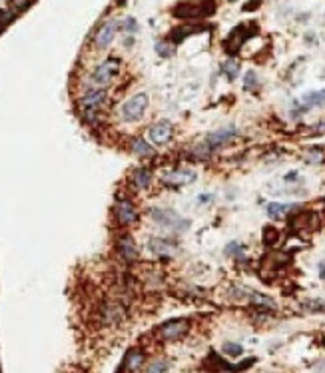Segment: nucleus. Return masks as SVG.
I'll use <instances>...</instances> for the list:
<instances>
[{"mask_svg":"<svg viewBox=\"0 0 325 373\" xmlns=\"http://www.w3.org/2000/svg\"><path fill=\"white\" fill-rule=\"evenodd\" d=\"M152 218L154 222H158L164 228H170L172 232H184L190 228V222L188 220H182L176 211L172 209H162V207H154L152 209Z\"/></svg>","mask_w":325,"mask_h":373,"instance_id":"nucleus-1","label":"nucleus"},{"mask_svg":"<svg viewBox=\"0 0 325 373\" xmlns=\"http://www.w3.org/2000/svg\"><path fill=\"white\" fill-rule=\"evenodd\" d=\"M146 110H148V96L144 92H140V94L132 96L122 106V120L136 122V120H140L146 114Z\"/></svg>","mask_w":325,"mask_h":373,"instance_id":"nucleus-2","label":"nucleus"},{"mask_svg":"<svg viewBox=\"0 0 325 373\" xmlns=\"http://www.w3.org/2000/svg\"><path fill=\"white\" fill-rule=\"evenodd\" d=\"M118 68H120V62H118L116 58H110V60L102 62V64L94 70L92 82L98 84V86H108V84L112 82V78L118 74Z\"/></svg>","mask_w":325,"mask_h":373,"instance_id":"nucleus-3","label":"nucleus"},{"mask_svg":"<svg viewBox=\"0 0 325 373\" xmlns=\"http://www.w3.org/2000/svg\"><path fill=\"white\" fill-rule=\"evenodd\" d=\"M196 180V172L190 170V168H182V170H172V172H166L162 176V182L166 186H172V188H180V186H188Z\"/></svg>","mask_w":325,"mask_h":373,"instance_id":"nucleus-4","label":"nucleus"},{"mask_svg":"<svg viewBox=\"0 0 325 373\" xmlns=\"http://www.w3.org/2000/svg\"><path fill=\"white\" fill-rule=\"evenodd\" d=\"M172 134H174V126H172V122L162 120V122L154 124L148 130V140H150V144H154V146H164V144H168V142L172 140Z\"/></svg>","mask_w":325,"mask_h":373,"instance_id":"nucleus-5","label":"nucleus"},{"mask_svg":"<svg viewBox=\"0 0 325 373\" xmlns=\"http://www.w3.org/2000/svg\"><path fill=\"white\" fill-rule=\"evenodd\" d=\"M213 2L209 0L207 6H196V4H180L174 8V14L180 18H198V16H207L213 12Z\"/></svg>","mask_w":325,"mask_h":373,"instance_id":"nucleus-6","label":"nucleus"},{"mask_svg":"<svg viewBox=\"0 0 325 373\" xmlns=\"http://www.w3.org/2000/svg\"><path fill=\"white\" fill-rule=\"evenodd\" d=\"M188 328H190L188 319H172V322H166L162 328H160V335H162V339L174 341V339L186 335Z\"/></svg>","mask_w":325,"mask_h":373,"instance_id":"nucleus-7","label":"nucleus"},{"mask_svg":"<svg viewBox=\"0 0 325 373\" xmlns=\"http://www.w3.org/2000/svg\"><path fill=\"white\" fill-rule=\"evenodd\" d=\"M116 218L122 226H132V224L138 222V209L134 207V204L130 200L122 198V200L116 202Z\"/></svg>","mask_w":325,"mask_h":373,"instance_id":"nucleus-8","label":"nucleus"},{"mask_svg":"<svg viewBox=\"0 0 325 373\" xmlns=\"http://www.w3.org/2000/svg\"><path fill=\"white\" fill-rule=\"evenodd\" d=\"M234 138H236V128H234V126H228V128H222V130H218V132L207 134L205 146H207L209 150H215V148H220V146L232 142Z\"/></svg>","mask_w":325,"mask_h":373,"instance_id":"nucleus-9","label":"nucleus"},{"mask_svg":"<svg viewBox=\"0 0 325 373\" xmlns=\"http://www.w3.org/2000/svg\"><path fill=\"white\" fill-rule=\"evenodd\" d=\"M106 96L108 92L104 88H94V90H88L80 100L82 110H98L104 102H106Z\"/></svg>","mask_w":325,"mask_h":373,"instance_id":"nucleus-10","label":"nucleus"},{"mask_svg":"<svg viewBox=\"0 0 325 373\" xmlns=\"http://www.w3.org/2000/svg\"><path fill=\"white\" fill-rule=\"evenodd\" d=\"M116 30H118L116 20H108L106 24H102L100 30L96 32V46L98 48H108L114 40V36H116Z\"/></svg>","mask_w":325,"mask_h":373,"instance_id":"nucleus-11","label":"nucleus"},{"mask_svg":"<svg viewBox=\"0 0 325 373\" xmlns=\"http://www.w3.org/2000/svg\"><path fill=\"white\" fill-rule=\"evenodd\" d=\"M150 249H152V253H156V255H174L176 253V246L174 244H170L168 240H162V238H154V240H150Z\"/></svg>","mask_w":325,"mask_h":373,"instance_id":"nucleus-12","label":"nucleus"},{"mask_svg":"<svg viewBox=\"0 0 325 373\" xmlns=\"http://www.w3.org/2000/svg\"><path fill=\"white\" fill-rule=\"evenodd\" d=\"M120 253L126 261H134L138 259V248L134 244V240L130 236H122L120 238Z\"/></svg>","mask_w":325,"mask_h":373,"instance_id":"nucleus-13","label":"nucleus"},{"mask_svg":"<svg viewBox=\"0 0 325 373\" xmlns=\"http://www.w3.org/2000/svg\"><path fill=\"white\" fill-rule=\"evenodd\" d=\"M130 150H132V154L142 156V158H148V156H152V154H154L152 144H148L144 138H134V140H132V144H130Z\"/></svg>","mask_w":325,"mask_h":373,"instance_id":"nucleus-14","label":"nucleus"},{"mask_svg":"<svg viewBox=\"0 0 325 373\" xmlns=\"http://www.w3.org/2000/svg\"><path fill=\"white\" fill-rule=\"evenodd\" d=\"M142 363H144V353H142L140 349L128 351V355H126V369H128V371L136 373L142 367Z\"/></svg>","mask_w":325,"mask_h":373,"instance_id":"nucleus-15","label":"nucleus"},{"mask_svg":"<svg viewBox=\"0 0 325 373\" xmlns=\"http://www.w3.org/2000/svg\"><path fill=\"white\" fill-rule=\"evenodd\" d=\"M132 182H134V186H136V188L146 190V188L150 186V182H152V174H150V170H148V168H138V170H134Z\"/></svg>","mask_w":325,"mask_h":373,"instance_id":"nucleus-16","label":"nucleus"},{"mask_svg":"<svg viewBox=\"0 0 325 373\" xmlns=\"http://www.w3.org/2000/svg\"><path fill=\"white\" fill-rule=\"evenodd\" d=\"M295 204H280V202H272L269 206H267V214H269V218H274V220H282L285 218L291 209H295Z\"/></svg>","mask_w":325,"mask_h":373,"instance_id":"nucleus-17","label":"nucleus"},{"mask_svg":"<svg viewBox=\"0 0 325 373\" xmlns=\"http://www.w3.org/2000/svg\"><path fill=\"white\" fill-rule=\"evenodd\" d=\"M301 102H303L307 108H311V106H323L325 104V88L323 90H313V92L303 94Z\"/></svg>","mask_w":325,"mask_h":373,"instance_id":"nucleus-18","label":"nucleus"},{"mask_svg":"<svg viewBox=\"0 0 325 373\" xmlns=\"http://www.w3.org/2000/svg\"><path fill=\"white\" fill-rule=\"evenodd\" d=\"M249 295H251V301H253V303H257V305H263V307H276L274 299H269V297H265V295H261V293H249Z\"/></svg>","mask_w":325,"mask_h":373,"instance_id":"nucleus-19","label":"nucleus"},{"mask_svg":"<svg viewBox=\"0 0 325 373\" xmlns=\"http://www.w3.org/2000/svg\"><path fill=\"white\" fill-rule=\"evenodd\" d=\"M325 158V154L321 150H317V148H313V150H307L305 152V160H309V162H313V164H321Z\"/></svg>","mask_w":325,"mask_h":373,"instance_id":"nucleus-20","label":"nucleus"},{"mask_svg":"<svg viewBox=\"0 0 325 373\" xmlns=\"http://www.w3.org/2000/svg\"><path fill=\"white\" fill-rule=\"evenodd\" d=\"M276 242H278V230H274V228L267 226V228L263 230V244H265V246H274Z\"/></svg>","mask_w":325,"mask_h":373,"instance_id":"nucleus-21","label":"nucleus"},{"mask_svg":"<svg viewBox=\"0 0 325 373\" xmlns=\"http://www.w3.org/2000/svg\"><path fill=\"white\" fill-rule=\"evenodd\" d=\"M156 52L162 56V58H170L174 54V46L170 42H158L156 44Z\"/></svg>","mask_w":325,"mask_h":373,"instance_id":"nucleus-22","label":"nucleus"},{"mask_svg":"<svg viewBox=\"0 0 325 373\" xmlns=\"http://www.w3.org/2000/svg\"><path fill=\"white\" fill-rule=\"evenodd\" d=\"M257 76H255V72H247V74H245V78H244V88L245 90H251V92H253V90H255V88H257Z\"/></svg>","mask_w":325,"mask_h":373,"instance_id":"nucleus-23","label":"nucleus"},{"mask_svg":"<svg viewBox=\"0 0 325 373\" xmlns=\"http://www.w3.org/2000/svg\"><path fill=\"white\" fill-rule=\"evenodd\" d=\"M224 72H228V76L234 80V78L238 76V72H240V66H238L234 60H228V62L224 64Z\"/></svg>","mask_w":325,"mask_h":373,"instance_id":"nucleus-24","label":"nucleus"},{"mask_svg":"<svg viewBox=\"0 0 325 373\" xmlns=\"http://www.w3.org/2000/svg\"><path fill=\"white\" fill-rule=\"evenodd\" d=\"M224 351L228 353V355H234V357H238V355H242V345H238V343H226L224 345Z\"/></svg>","mask_w":325,"mask_h":373,"instance_id":"nucleus-25","label":"nucleus"},{"mask_svg":"<svg viewBox=\"0 0 325 373\" xmlns=\"http://www.w3.org/2000/svg\"><path fill=\"white\" fill-rule=\"evenodd\" d=\"M166 369H168V363L166 361H154V363H150L148 373H164Z\"/></svg>","mask_w":325,"mask_h":373,"instance_id":"nucleus-26","label":"nucleus"},{"mask_svg":"<svg viewBox=\"0 0 325 373\" xmlns=\"http://www.w3.org/2000/svg\"><path fill=\"white\" fill-rule=\"evenodd\" d=\"M122 30H126V32H138V22L134 18H126L122 22Z\"/></svg>","mask_w":325,"mask_h":373,"instance_id":"nucleus-27","label":"nucleus"},{"mask_svg":"<svg viewBox=\"0 0 325 373\" xmlns=\"http://www.w3.org/2000/svg\"><path fill=\"white\" fill-rule=\"evenodd\" d=\"M226 253H230V255H232V253H242V246L234 242V244H230V246H228V249H226Z\"/></svg>","mask_w":325,"mask_h":373,"instance_id":"nucleus-28","label":"nucleus"},{"mask_svg":"<svg viewBox=\"0 0 325 373\" xmlns=\"http://www.w3.org/2000/svg\"><path fill=\"white\" fill-rule=\"evenodd\" d=\"M211 200H213L211 194H202V196H198V202H200V204H209Z\"/></svg>","mask_w":325,"mask_h":373,"instance_id":"nucleus-29","label":"nucleus"},{"mask_svg":"<svg viewBox=\"0 0 325 373\" xmlns=\"http://www.w3.org/2000/svg\"><path fill=\"white\" fill-rule=\"evenodd\" d=\"M257 6H259V2H257V0H253V2H247V4H245V6H244V10H245V12H249V10H253V8H257Z\"/></svg>","mask_w":325,"mask_h":373,"instance_id":"nucleus-30","label":"nucleus"},{"mask_svg":"<svg viewBox=\"0 0 325 373\" xmlns=\"http://www.w3.org/2000/svg\"><path fill=\"white\" fill-rule=\"evenodd\" d=\"M313 132H315V134H325V120H321L319 124L315 126V128H313Z\"/></svg>","mask_w":325,"mask_h":373,"instance_id":"nucleus-31","label":"nucleus"},{"mask_svg":"<svg viewBox=\"0 0 325 373\" xmlns=\"http://www.w3.org/2000/svg\"><path fill=\"white\" fill-rule=\"evenodd\" d=\"M319 276H321V280H325V261L319 263Z\"/></svg>","mask_w":325,"mask_h":373,"instance_id":"nucleus-32","label":"nucleus"},{"mask_svg":"<svg viewBox=\"0 0 325 373\" xmlns=\"http://www.w3.org/2000/svg\"><path fill=\"white\" fill-rule=\"evenodd\" d=\"M232 2H234V0H232Z\"/></svg>","mask_w":325,"mask_h":373,"instance_id":"nucleus-33","label":"nucleus"}]
</instances>
